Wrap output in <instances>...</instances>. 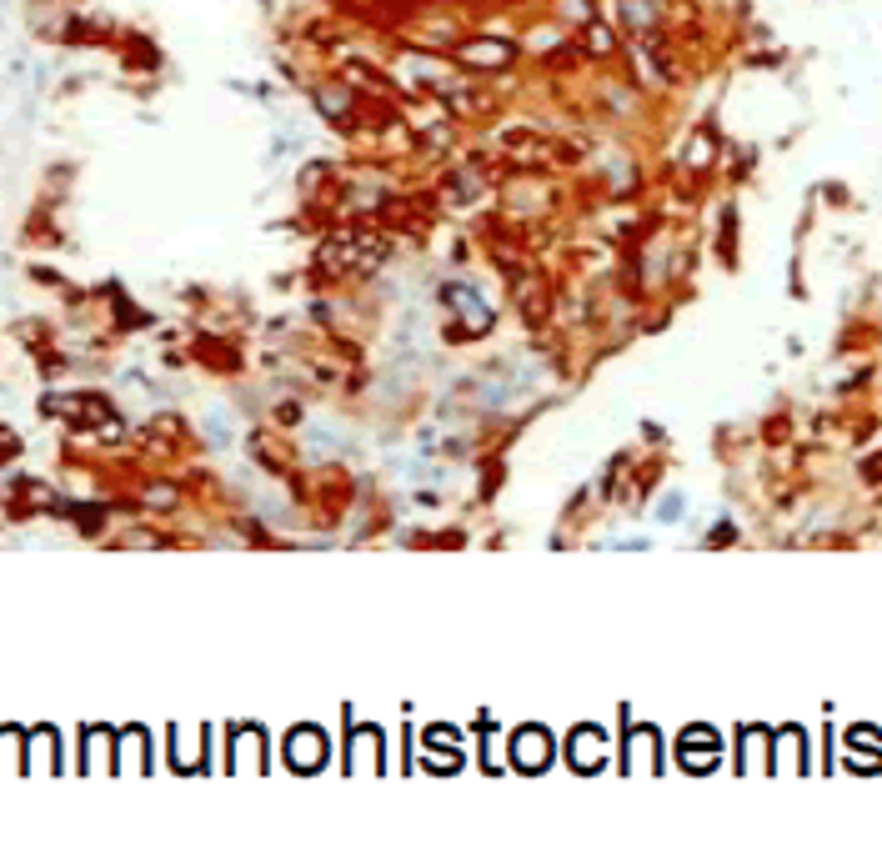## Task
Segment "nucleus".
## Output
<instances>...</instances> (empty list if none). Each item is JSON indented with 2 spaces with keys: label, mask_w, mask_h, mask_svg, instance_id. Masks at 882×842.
<instances>
[{
  "label": "nucleus",
  "mask_w": 882,
  "mask_h": 842,
  "mask_svg": "<svg viewBox=\"0 0 882 842\" xmlns=\"http://www.w3.org/2000/svg\"><path fill=\"white\" fill-rule=\"evenodd\" d=\"M462 60H487V66H507L511 60V46H501V40H476V46L462 50Z\"/></svg>",
  "instance_id": "obj_1"
}]
</instances>
